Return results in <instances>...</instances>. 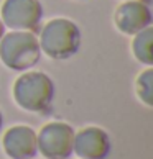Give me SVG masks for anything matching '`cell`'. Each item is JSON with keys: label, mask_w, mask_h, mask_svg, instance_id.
I'll return each instance as SVG.
<instances>
[{"label": "cell", "mask_w": 153, "mask_h": 159, "mask_svg": "<svg viewBox=\"0 0 153 159\" xmlns=\"http://www.w3.org/2000/svg\"><path fill=\"white\" fill-rule=\"evenodd\" d=\"M81 30L69 18H51L40 31V49L55 61H66L81 48Z\"/></svg>", "instance_id": "cell-1"}, {"label": "cell", "mask_w": 153, "mask_h": 159, "mask_svg": "<svg viewBox=\"0 0 153 159\" xmlns=\"http://www.w3.org/2000/svg\"><path fill=\"white\" fill-rule=\"evenodd\" d=\"M13 100L22 110L41 113L46 111L55 98V84L41 70H25L13 82Z\"/></svg>", "instance_id": "cell-2"}, {"label": "cell", "mask_w": 153, "mask_h": 159, "mask_svg": "<svg viewBox=\"0 0 153 159\" xmlns=\"http://www.w3.org/2000/svg\"><path fill=\"white\" fill-rule=\"evenodd\" d=\"M41 54L38 38L33 31L12 30L0 39V61L17 72H25L35 67Z\"/></svg>", "instance_id": "cell-3"}, {"label": "cell", "mask_w": 153, "mask_h": 159, "mask_svg": "<svg viewBox=\"0 0 153 159\" xmlns=\"http://www.w3.org/2000/svg\"><path fill=\"white\" fill-rule=\"evenodd\" d=\"M74 133L66 121H48L36 133L38 152L46 159H68L73 154Z\"/></svg>", "instance_id": "cell-4"}, {"label": "cell", "mask_w": 153, "mask_h": 159, "mask_svg": "<svg viewBox=\"0 0 153 159\" xmlns=\"http://www.w3.org/2000/svg\"><path fill=\"white\" fill-rule=\"evenodd\" d=\"M0 18L5 28L35 31L43 18V5L40 0H3Z\"/></svg>", "instance_id": "cell-5"}, {"label": "cell", "mask_w": 153, "mask_h": 159, "mask_svg": "<svg viewBox=\"0 0 153 159\" xmlns=\"http://www.w3.org/2000/svg\"><path fill=\"white\" fill-rule=\"evenodd\" d=\"M151 8L145 0H123L114 13L115 28L127 36H133L146 26H151Z\"/></svg>", "instance_id": "cell-6"}, {"label": "cell", "mask_w": 153, "mask_h": 159, "mask_svg": "<svg viewBox=\"0 0 153 159\" xmlns=\"http://www.w3.org/2000/svg\"><path fill=\"white\" fill-rule=\"evenodd\" d=\"M110 148V136L101 126H84L74 133L73 152L79 159H105Z\"/></svg>", "instance_id": "cell-7"}, {"label": "cell", "mask_w": 153, "mask_h": 159, "mask_svg": "<svg viewBox=\"0 0 153 159\" xmlns=\"http://www.w3.org/2000/svg\"><path fill=\"white\" fill-rule=\"evenodd\" d=\"M2 146L10 159H33L38 154L36 131L28 125H13L3 133Z\"/></svg>", "instance_id": "cell-8"}, {"label": "cell", "mask_w": 153, "mask_h": 159, "mask_svg": "<svg viewBox=\"0 0 153 159\" xmlns=\"http://www.w3.org/2000/svg\"><path fill=\"white\" fill-rule=\"evenodd\" d=\"M132 52L138 62L146 67L153 66V28L146 26L145 30L133 34L132 39Z\"/></svg>", "instance_id": "cell-9"}, {"label": "cell", "mask_w": 153, "mask_h": 159, "mask_svg": "<svg viewBox=\"0 0 153 159\" xmlns=\"http://www.w3.org/2000/svg\"><path fill=\"white\" fill-rule=\"evenodd\" d=\"M135 90L145 107H153V67H146L135 80Z\"/></svg>", "instance_id": "cell-10"}, {"label": "cell", "mask_w": 153, "mask_h": 159, "mask_svg": "<svg viewBox=\"0 0 153 159\" xmlns=\"http://www.w3.org/2000/svg\"><path fill=\"white\" fill-rule=\"evenodd\" d=\"M3 34H5V25H3L2 18H0V39L3 38Z\"/></svg>", "instance_id": "cell-11"}, {"label": "cell", "mask_w": 153, "mask_h": 159, "mask_svg": "<svg viewBox=\"0 0 153 159\" xmlns=\"http://www.w3.org/2000/svg\"><path fill=\"white\" fill-rule=\"evenodd\" d=\"M2 126H3V113L0 110V131H2Z\"/></svg>", "instance_id": "cell-12"}, {"label": "cell", "mask_w": 153, "mask_h": 159, "mask_svg": "<svg viewBox=\"0 0 153 159\" xmlns=\"http://www.w3.org/2000/svg\"><path fill=\"white\" fill-rule=\"evenodd\" d=\"M33 159H35V157H33Z\"/></svg>", "instance_id": "cell-13"}]
</instances>
